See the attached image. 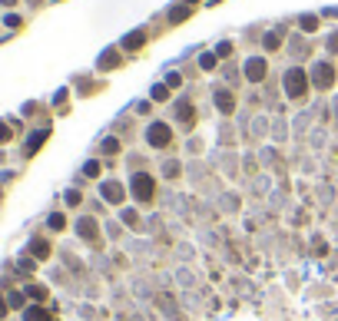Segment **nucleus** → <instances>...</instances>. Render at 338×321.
<instances>
[{"label": "nucleus", "instance_id": "obj_11", "mask_svg": "<svg viewBox=\"0 0 338 321\" xmlns=\"http://www.w3.org/2000/svg\"><path fill=\"white\" fill-rule=\"evenodd\" d=\"M3 3H10V7H13V3H17V0H3Z\"/></svg>", "mask_w": 338, "mask_h": 321}, {"label": "nucleus", "instance_id": "obj_8", "mask_svg": "<svg viewBox=\"0 0 338 321\" xmlns=\"http://www.w3.org/2000/svg\"><path fill=\"white\" fill-rule=\"evenodd\" d=\"M80 232H83V239H93V235H97V222L83 219V222H80Z\"/></svg>", "mask_w": 338, "mask_h": 321}, {"label": "nucleus", "instance_id": "obj_6", "mask_svg": "<svg viewBox=\"0 0 338 321\" xmlns=\"http://www.w3.org/2000/svg\"><path fill=\"white\" fill-rule=\"evenodd\" d=\"M265 77V63H262V60H252L249 63V80H262Z\"/></svg>", "mask_w": 338, "mask_h": 321}, {"label": "nucleus", "instance_id": "obj_1", "mask_svg": "<svg viewBox=\"0 0 338 321\" xmlns=\"http://www.w3.org/2000/svg\"><path fill=\"white\" fill-rule=\"evenodd\" d=\"M133 196L140 202H149L156 196V182H153V176H146V172H140V176H133Z\"/></svg>", "mask_w": 338, "mask_h": 321}, {"label": "nucleus", "instance_id": "obj_7", "mask_svg": "<svg viewBox=\"0 0 338 321\" xmlns=\"http://www.w3.org/2000/svg\"><path fill=\"white\" fill-rule=\"evenodd\" d=\"M27 321H53V315H47L44 308H27Z\"/></svg>", "mask_w": 338, "mask_h": 321}, {"label": "nucleus", "instance_id": "obj_5", "mask_svg": "<svg viewBox=\"0 0 338 321\" xmlns=\"http://www.w3.org/2000/svg\"><path fill=\"white\" fill-rule=\"evenodd\" d=\"M103 196H106L109 202H120L123 199V189L116 186V182H106V186H103Z\"/></svg>", "mask_w": 338, "mask_h": 321}, {"label": "nucleus", "instance_id": "obj_10", "mask_svg": "<svg viewBox=\"0 0 338 321\" xmlns=\"http://www.w3.org/2000/svg\"><path fill=\"white\" fill-rule=\"evenodd\" d=\"M0 318H3V301H0Z\"/></svg>", "mask_w": 338, "mask_h": 321}, {"label": "nucleus", "instance_id": "obj_3", "mask_svg": "<svg viewBox=\"0 0 338 321\" xmlns=\"http://www.w3.org/2000/svg\"><path fill=\"white\" fill-rule=\"evenodd\" d=\"M146 139H149V146H166V143H169V126L153 122V126H149V133H146Z\"/></svg>", "mask_w": 338, "mask_h": 321}, {"label": "nucleus", "instance_id": "obj_9", "mask_svg": "<svg viewBox=\"0 0 338 321\" xmlns=\"http://www.w3.org/2000/svg\"><path fill=\"white\" fill-rule=\"evenodd\" d=\"M216 100H219V110H222V113H232V96H229V93H219Z\"/></svg>", "mask_w": 338, "mask_h": 321}, {"label": "nucleus", "instance_id": "obj_4", "mask_svg": "<svg viewBox=\"0 0 338 321\" xmlns=\"http://www.w3.org/2000/svg\"><path fill=\"white\" fill-rule=\"evenodd\" d=\"M312 77H315L318 86H328V83H332V67H315V73H312Z\"/></svg>", "mask_w": 338, "mask_h": 321}, {"label": "nucleus", "instance_id": "obj_2", "mask_svg": "<svg viewBox=\"0 0 338 321\" xmlns=\"http://www.w3.org/2000/svg\"><path fill=\"white\" fill-rule=\"evenodd\" d=\"M285 93H289V96H302V93H305V80H302L298 70L285 73Z\"/></svg>", "mask_w": 338, "mask_h": 321}]
</instances>
